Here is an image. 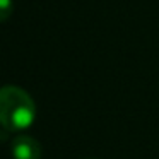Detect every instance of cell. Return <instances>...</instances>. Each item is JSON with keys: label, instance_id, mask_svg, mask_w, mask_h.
I'll list each match as a JSON object with an SVG mask.
<instances>
[{"label": "cell", "instance_id": "obj_1", "mask_svg": "<svg viewBox=\"0 0 159 159\" xmlns=\"http://www.w3.org/2000/svg\"><path fill=\"white\" fill-rule=\"evenodd\" d=\"M36 118V104L22 87H0V125L9 132L29 128Z\"/></svg>", "mask_w": 159, "mask_h": 159}, {"label": "cell", "instance_id": "obj_2", "mask_svg": "<svg viewBox=\"0 0 159 159\" xmlns=\"http://www.w3.org/2000/svg\"><path fill=\"white\" fill-rule=\"evenodd\" d=\"M12 157L14 159H41V144L34 137L19 135L12 140Z\"/></svg>", "mask_w": 159, "mask_h": 159}, {"label": "cell", "instance_id": "obj_3", "mask_svg": "<svg viewBox=\"0 0 159 159\" xmlns=\"http://www.w3.org/2000/svg\"><path fill=\"white\" fill-rule=\"evenodd\" d=\"M14 12V2L12 0H0V22H5Z\"/></svg>", "mask_w": 159, "mask_h": 159}]
</instances>
